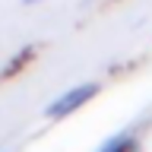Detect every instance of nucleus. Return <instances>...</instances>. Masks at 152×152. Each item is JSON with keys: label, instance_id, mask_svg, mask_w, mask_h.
I'll list each match as a JSON object with an SVG mask.
<instances>
[{"label": "nucleus", "instance_id": "f257e3e1", "mask_svg": "<svg viewBox=\"0 0 152 152\" xmlns=\"http://www.w3.org/2000/svg\"><path fill=\"white\" fill-rule=\"evenodd\" d=\"M92 92H95L92 86H79V89H73V92L60 95V98H57V102L51 104V108H48V117H64L66 111H73V108H79V104H83V102H86V98H89Z\"/></svg>", "mask_w": 152, "mask_h": 152}, {"label": "nucleus", "instance_id": "f03ea898", "mask_svg": "<svg viewBox=\"0 0 152 152\" xmlns=\"http://www.w3.org/2000/svg\"><path fill=\"white\" fill-rule=\"evenodd\" d=\"M22 3H35V0H22Z\"/></svg>", "mask_w": 152, "mask_h": 152}]
</instances>
